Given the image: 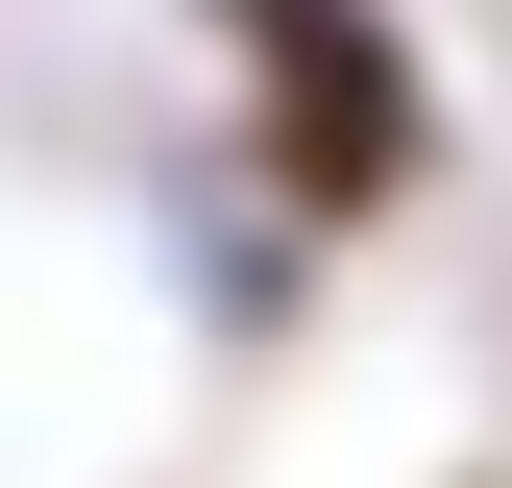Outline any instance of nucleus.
Instances as JSON below:
<instances>
[{
  "mask_svg": "<svg viewBox=\"0 0 512 488\" xmlns=\"http://www.w3.org/2000/svg\"><path fill=\"white\" fill-rule=\"evenodd\" d=\"M244 147H269L293 244L391 220L415 171H439V98H415V49H391V0H293V25H244Z\"/></svg>",
  "mask_w": 512,
  "mask_h": 488,
  "instance_id": "obj_1",
  "label": "nucleus"
},
{
  "mask_svg": "<svg viewBox=\"0 0 512 488\" xmlns=\"http://www.w3.org/2000/svg\"><path fill=\"white\" fill-rule=\"evenodd\" d=\"M220 25H293V0H220Z\"/></svg>",
  "mask_w": 512,
  "mask_h": 488,
  "instance_id": "obj_2",
  "label": "nucleus"
}]
</instances>
